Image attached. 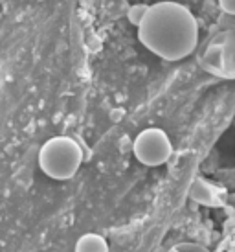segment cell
Here are the masks:
<instances>
[{"instance_id":"obj_4","label":"cell","mask_w":235,"mask_h":252,"mask_svg":"<svg viewBox=\"0 0 235 252\" xmlns=\"http://www.w3.org/2000/svg\"><path fill=\"white\" fill-rule=\"evenodd\" d=\"M204 54V70L221 77H235V32H222Z\"/></svg>"},{"instance_id":"obj_5","label":"cell","mask_w":235,"mask_h":252,"mask_svg":"<svg viewBox=\"0 0 235 252\" xmlns=\"http://www.w3.org/2000/svg\"><path fill=\"white\" fill-rule=\"evenodd\" d=\"M76 252H109V243L99 234H83L77 239Z\"/></svg>"},{"instance_id":"obj_8","label":"cell","mask_w":235,"mask_h":252,"mask_svg":"<svg viewBox=\"0 0 235 252\" xmlns=\"http://www.w3.org/2000/svg\"><path fill=\"white\" fill-rule=\"evenodd\" d=\"M173 251L175 252H209L207 249L199 245V243H178Z\"/></svg>"},{"instance_id":"obj_3","label":"cell","mask_w":235,"mask_h":252,"mask_svg":"<svg viewBox=\"0 0 235 252\" xmlns=\"http://www.w3.org/2000/svg\"><path fill=\"white\" fill-rule=\"evenodd\" d=\"M132 153L144 166H162L173 155V144L164 129L147 127L132 142Z\"/></svg>"},{"instance_id":"obj_6","label":"cell","mask_w":235,"mask_h":252,"mask_svg":"<svg viewBox=\"0 0 235 252\" xmlns=\"http://www.w3.org/2000/svg\"><path fill=\"white\" fill-rule=\"evenodd\" d=\"M189 195H191L193 201H197V203H201V204H215L213 189H211V186L206 184L204 181H195L191 189H189Z\"/></svg>"},{"instance_id":"obj_7","label":"cell","mask_w":235,"mask_h":252,"mask_svg":"<svg viewBox=\"0 0 235 252\" xmlns=\"http://www.w3.org/2000/svg\"><path fill=\"white\" fill-rule=\"evenodd\" d=\"M147 9H149L147 4H132V6L129 7V11H127V19H129V22H131L132 26H136V28H138L140 22L144 21V17H146Z\"/></svg>"},{"instance_id":"obj_2","label":"cell","mask_w":235,"mask_h":252,"mask_svg":"<svg viewBox=\"0 0 235 252\" xmlns=\"http://www.w3.org/2000/svg\"><path fill=\"white\" fill-rule=\"evenodd\" d=\"M83 164L81 146L70 136H54L42 144L39 151V168L46 177L68 181Z\"/></svg>"},{"instance_id":"obj_9","label":"cell","mask_w":235,"mask_h":252,"mask_svg":"<svg viewBox=\"0 0 235 252\" xmlns=\"http://www.w3.org/2000/svg\"><path fill=\"white\" fill-rule=\"evenodd\" d=\"M219 6L224 13L235 15V0H219Z\"/></svg>"},{"instance_id":"obj_1","label":"cell","mask_w":235,"mask_h":252,"mask_svg":"<svg viewBox=\"0 0 235 252\" xmlns=\"http://www.w3.org/2000/svg\"><path fill=\"white\" fill-rule=\"evenodd\" d=\"M138 39L154 56L180 61L197 48L199 24L186 6L164 0L149 6L138 26Z\"/></svg>"}]
</instances>
